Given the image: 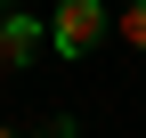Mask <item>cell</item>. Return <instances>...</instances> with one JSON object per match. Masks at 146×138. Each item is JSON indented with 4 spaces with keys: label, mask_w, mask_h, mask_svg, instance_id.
Instances as JSON below:
<instances>
[{
    "label": "cell",
    "mask_w": 146,
    "mask_h": 138,
    "mask_svg": "<svg viewBox=\"0 0 146 138\" xmlns=\"http://www.w3.org/2000/svg\"><path fill=\"white\" fill-rule=\"evenodd\" d=\"M0 8H16V0H0Z\"/></svg>",
    "instance_id": "277c9868"
},
{
    "label": "cell",
    "mask_w": 146,
    "mask_h": 138,
    "mask_svg": "<svg viewBox=\"0 0 146 138\" xmlns=\"http://www.w3.org/2000/svg\"><path fill=\"white\" fill-rule=\"evenodd\" d=\"M114 33H122L130 49H146V0H122V16H114Z\"/></svg>",
    "instance_id": "3957f363"
},
{
    "label": "cell",
    "mask_w": 146,
    "mask_h": 138,
    "mask_svg": "<svg viewBox=\"0 0 146 138\" xmlns=\"http://www.w3.org/2000/svg\"><path fill=\"white\" fill-rule=\"evenodd\" d=\"M106 33H114L106 0H57V16H49V49H57V57H89Z\"/></svg>",
    "instance_id": "6da1fadb"
},
{
    "label": "cell",
    "mask_w": 146,
    "mask_h": 138,
    "mask_svg": "<svg viewBox=\"0 0 146 138\" xmlns=\"http://www.w3.org/2000/svg\"><path fill=\"white\" fill-rule=\"evenodd\" d=\"M49 49V25H33L25 8H0V73H16V65H33Z\"/></svg>",
    "instance_id": "7a4b0ae2"
},
{
    "label": "cell",
    "mask_w": 146,
    "mask_h": 138,
    "mask_svg": "<svg viewBox=\"0 0 146 138\" xmlns=\"http://www.w3.org/2000/svg\"><path fill=\"white\" fill-rule=\"evenodd\" d=\"M0 138H16V130H0Z\"/></svg>",
    "instance_id": "5b68a950"
}]
</instances>
